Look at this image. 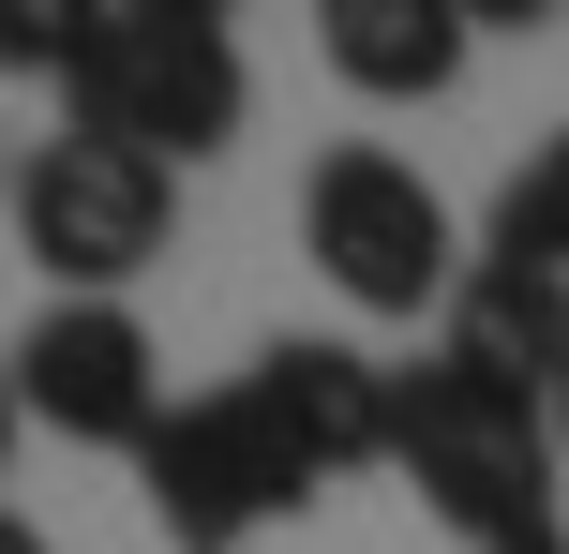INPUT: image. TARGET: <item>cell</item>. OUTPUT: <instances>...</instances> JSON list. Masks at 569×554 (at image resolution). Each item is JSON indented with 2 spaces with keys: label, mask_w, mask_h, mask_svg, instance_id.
I'll return each mask as SVG.
<instances>
[{
  "label": "cell",
  "mask_w": 569,
  "mask_h": 554,
  "mask_svg": "<svg viewBox=\"0 0 569 554\" xmlns=\"http://www.w3.org/2000/svg\"><path fill=\"white\" fill-rule=\"evenodd\" d=\"M480 255H495V270H555V285H569V135H540V150L510 165V195H495Z\"/></svg>",
  "instance_id": "cell-10"
},
{
  "label": "cell",
  "mask_w": 569,
  "mask_h": 554,
  "mask_svg": "<svg viewBox=\"0 0 569 554\" xmlns=\"http://www.w3.org/2000/svg\"><path fill=\"white\" fill-rule=\"evenodd\" d=\"M450 360H480L495 390L555 405V375H569V285H555V270H495V255H465V285H450Z\"/></svg>",
  "instance_id": "cell-9"
},
{
  "label": "cell",
  "mask_w": 569,
  "mask_h": 554,
  "mask_svg": "<svg viewBox=\"0 0 569 554\" xmlns=\"http://www.w3.org/2000/svg\"><path fill=\"white\" fill-rule=\"evenodd\" d=\"M90 0H0V75H76Z\"/></svg>",
  "instance_id": "cell-11"
},
{
  "label": "cell",
  "mask_w": 569,
  "mask_h": 554,
  "mask_svg": "<svg viewBox=\"0 0 569 554\" xmlns=\"http://www.w3.org/2000/svg\"><path fill=\"white\" fill-rule=\"evenodd\" d=\"M390 465L420 480V510H450V525L480 540V554H510V540H555V405L495 390L480 360H450V345H435L420 375H405Z\"/></svg>",
  "instance_id": "cell-2"
},
{
  "label": "cell",
  "mask_w": 569,
  "mask_h": 554,
  "mask_svg": "<svg viewBox=\"0 0 569 554\" xmlns=\"http://www.w3.org/2000/svg\"><path fill=\"white\" fill-rule=\"evenodd\" d=\"M555 450H569V375H555Z\"/></svg>",
  "instance_id": "cell-14"
},
{
  "label": "cell",
  "mask_w": 569,
  "mask_h": 554,
  "mask_svg": "<svg viewBox=\"0 0 569 554\" xmlns=\"http://www.w3.org/2000/svg\"><path fill=\"white\" fill-rule=\"evenodd\" d=\"M256 405L284 420V450H300L315 480H360V465H390V420H405V375L390 360H360L345 330H284V345L256 360Z\"/></svg>",
  "instance_id": "cell-7"
},
{
  "label": "cell",
  "mask_w": 569,
  "mask_h": 554,
  "mask_svg": "<svg viewBox=\"0 0 569 554\" xmlns=\"http://www.w3.org/2000/svg\"><path fill=\"white\" fill-rule=\"evenodd\" d=\"M300 240H315V270H330L360 315H450V285H465L450 195H435L405 150H375V135H345L330 165L300 180Z\"/></svg>",
  "instance_id": "cell-3"
},
{
  "label": "cell",
  "mask_w": 569,
  "mask_h": 554,
  "mask_svg": "<svg viewBox=\"0 0 569 554\" xmlns=\"http://www.w3.org/2000/svg\"><path fill=\"white\" fill-rule=\"evenodd\" d=\"M76 135L150 150V165H210L240 135V30L196 0H90V46L60 75Z\"/></svg>",
  "instance_id": "cell-1"
},
{
  "label": "cell",
  "mask_w": 569,
  "mask_h": 554,
  "mask_svg": "<svg viewBox=\"0 0 569 554\" xmlns=\"http://www.w3.org/2000/svg\"><path fill=\"white\" fill-rule=\"evenodd\" d=\"M16 240L46 255V300H120L166 255V165L106 135H30L16 150Z\"/></svg>",
  "instance_id": "cell-5"
},
{
  "label": "cell",
  "mask_w": 569,
  "mask_h": 554,
  "mask_svg": "<svg viewBox=\"0 0 569 554\" xmlns=\"http://www.w3.org/2000/svg\"><path fill=\"white\" fill-rule=\"evenodd\" d=\"M16 435H30V405H16V360H0V465H16Z\"/></svg>",
  "instance_id": "cell-12"
},
{
  "label": "cell",
  "mask_w": 569,
  "mask_h": 554,
  "mask_svg": "<svg viewBox=\"0 0 569 554\" xmlns=\"http://www.w3.org/2000/svg\"><path fill=\"white\" fill-rule=\"evenodd\" d=\"M136 495H150V525H166L180 554H240L256 525H284V510L315 495V465L284 450V420L256 405V390H196V405L150 420Z\"/></svg>",
  "instance_id": "cell-4"
},
{
  "label": "cell",
  "mask_w": 569,
  "mask_h": 554,
  "mask_svg": "<svg viewBox=\"0 0 569 554\" xmlns=\"http://www.w3.org/2000/svg\"><path fill=\"white\" fill-rule=\"evenodd\" d=\"M510 554H569V540H510Z\"/></svg>",
  "instance_id": "cell-16"
},
{
  "label": "cell",
  "mask_w": 569,
  "mask_h": 554,
  "mask_svg": "<svg viewBox=\"0 0 569 554\" xmlns=\"http://www.w3.org/2000/svg\"><path fill=\"white\" fill-rule=\"evenodd\" d=\"M0 554H46V540H30V525H16V510H0Z\"/></svg>",
  "instance_id": "cell-13"
},
{
  "label": "cell",
  "mask_w": 569,
  "mask_h": 554,
  "mask_svg": "<svg viewBox=\"0 0 569 554\" xmlns=\"http://www.w3.org/2000/svg\"><path fill=\"white\" fill-rule=\"evenodd\" d=\"M330 75L375 90V105H435V90L465 75V46H480V0H330Z\"/></svg>",
  "instance_id": "cell-8"
},
{
  "label": "cell",
  "mask_w": 569,
  "mask_h": 554,
  "mask_svg": "<svg viewBox=\"0 0 569 554\" xmlns=\"http://www.w3.org/2000/svg\"><path fill=\"white\" fill-rule=\"evenodd\" d=\"M0 195H16V135H0Z\"/></svg>",
  "instance_id": "cell-15"
},
{
  "label": "cell",
  "mask_w": 569,
  "mask_h": 554,
  "mask_svg": "<svg viewBox=\"0 0 569 554\" xmlns=\"http://www.w3.org/2000/svg\"><path fill=\"white\" fill-rule=\"evenodd\" d=\"M16 405L46 420V435H76V450H150L166 360H150L136 300H46V315L16 330Z\"/></svg>",
  "instance_id": "cell-6"
}]
</instances>
